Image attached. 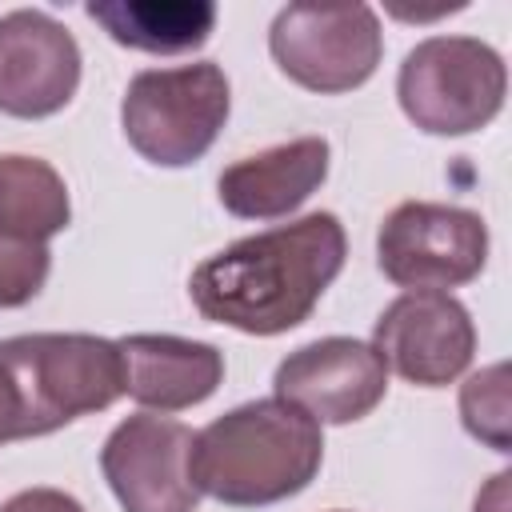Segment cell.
Returning a JSON list of instances; mask_svg holds the SVG:
<instances>
[{
    "mask_svg": "<svg viewBox=\"0 0 512 512\" xmlns=\"http://www.w3.org/2000/svg\"><path fill=\"white\" fill-rule=\"evenodd\" d=\"M348 236L336 212H308L292 224L244 236L196 264L188 296L212 324L244 336L300 328L340 276Z\"/></svg>",
    "mask_w": 512,
    "mask_h": 512,
    "instance_id": "cell-1",
    "label": "cell"
},
{
    "mask_svg": "<svg viewBox=\"0 0 512 512\" xmlns=\"http://www.w3.org/2000/svg\"><path fill=\"white\" fill-rule=\"evenodd\" d=\"M324 464L320 424L280 396L248 400L192 440V480L200 496L228 508H268L304 492Z\"/></svg>",
    "mask_w": 512,
    "mask_h": 512,
    "instance_id": "cell-2",
    "label": "cell"
},
{
    "mask_svg": "<svg viewBox=\"0 0 512 512\" xmlns=\"http://www.w3.org/2000/svg\"><path fill=\"white\" fill-rule=\"evenodd\" d=\"M124 396L116 340L92 332H28L0 340V444L48 436Z\"/></svg>",
    "mask_w": 512,
    "mask_h": 512,
    "instance_id": "cell-3",
    "label": "cell"
},
{
    "mask_svg": "<svg viewBox=\"0 0 512 512\" xmlns=\"http://www.w3.org/2000/svg\"><path fill=\"white\" fill-rule=\"evenodd\" d=\"M228 112L232 88L224 68L196 60L136 72L120 100V128L148 164L188 168L216 144Z\"/></svg>",
    "mask_w": 512,
    "mask_h": 512,
    "instance_id": "cell-4",
    "label": "cell"
},
{
    "mask_svg": "<svg viewBox=\"0 0 512 512\" xmlns=\"http://www.w3.org/2000/svg\"><path fill=\"white\" fill-rule=\"evenodd\" d=\"M504 96V56L476 36H428L404 56L396 76L404 116L428 136H468L492 124Z\"/></svg>",
    "mask_w": 512,
    "mask_h": 512,
    "instance_id": "cell-5",
    "label": "cell"
},
{
    "mask_svg": "<svg viewBox=\"0 0 512 512\" xmlns=\"http://www.w3.org/2000/svg\"><path fill=\"white\" fill-rule=\"evenodd\" d=\"M276 68L320 96H340L372 80L384 32L368 4H288L268 28Z\"/></svg>",
    "mask_w": 512,
    "mask_h": 512,
    "instance_id": "cell-6",
    "label": "cell"
},
{
    "mask_svg": "<svg viewBox=\"0 0 512 512\" xmlns=\"http://www.w3.org/2000/svg\"><path fill=\"white\" fill-rule=\"evenodd\" d=\"M376 264L408 292L460 288L488 264V224L460 204L404 200L376 232Z\"/></svg>",
    "mask_w": 512,
    "mask_h": 512,
    "instance_id": "cell-7",
    "label": "cell"
},
{
    "mask_svg": "<svg viewBox=\"0 0 512 512\" xmlns=\"http://www.w3.org/2000/svg\"><path fill=\"white\" fill-rule=\"evenodd\" d=\"M196 432L160 412L120 420L104 448L100 472L124 512H196L200 488L192 480Z\"/></svg>",
    "mask_w": 512,
    "mask_h": 512,
    "instance_id": "cell-8",
    "label": "cell"
},
{
    "mask_svg": "<svg viewBox=\"0 0 512 512\" xmlns=\"http://www.w3.org/2000/svg\"><path fill=\"white\" fill-rule=\"evenodd\" d=\"M368 344L400 380L444 388L468 372L476 356V324L452 292H404L376 316Z\"/></svg>",
    "mask_w": 512,
    "mask_h": 512,
    "instance_id": "cell-9",
    "label": "cell"
},
{
    "mask_svg": "<svg viewBox=\"0 0 512 512\" xmlns=\"http://www.w3.org/2000/svg\"><path fill=\"white\" fill-rule=\"evenodd\" d=\"M388 392V368L368 340L324 336L276 364L272 396L296 404L316 424L364 420Z\"/></svg>",
    "mask_w": 512,
    "mask_h": 512,
    "instance_id": "cell-10",
    "label": "cell"
},
{
    "mask_svg": "<svg viewBox=\"0 0 512 512\" xmlns=\"http://www.w3.org/2000/svg\"><path fill=\"white\" fill-rule=\"evenodd\" d=\"M80 88L76 36L36 8L0 16V112L44 120L68 108Z\"/></svg>",
    "mask_w": 512,
    "mask_h": 512,
    "instance_id": "cell-11",
    "label": "cell"
},
{
    "mask_svg": "<svg viewBox=\"0 0 512 512\" xmlns=\"http://www.w3.org/2000/svg\"><path fill=\"white\" fill-rule=\"evenodd\" d=\"M124 360V392L148 412H184L204 404L224 380V352L208 340L136 332L116 340Z\"/></svg>",
    "mask_w": 512,
    "mask_h": 512,
    "instance_id": "cell-12",
    "label": "cell"
},
{
    "mask_svg": "<svg viewBox=\"0 0 512 512\" xmlns=\"http://www.w3.org/2000/svg\"><path fill=\"white\" fill-rule=\"evenodd\" d=\"M332 148L324 136H296L228 164L216 180L220 204L240 220H280L328 180Z\"/></svg>",
    "mask_w": 512,
    "mask_h": 512,
    "instance_id": "cell-13",
    "label": "cell"
},
{
    "mask_svg": "<svg viewBox=\"0 0 512 512\" xmlns=\"http://www.w3.org/2000/svg\"><path fill=\"white\" fill-rule=\"evenodd\" d=\"M84 12L116 44L148 56L196 52L216 28L212 0H88Z\"/></svg>",
    "mask_w": 512,
    "mask_h": 512,
    "instance_id": "cell-14",
    "label": "cell"
},
{
    "mask_svg": "<svg viewBox=\"0 0 512 512\" xmlns=\"http://www.w3.org/2000/svg\"><path fill=\"white\" fill-rule=\"evenodd\" d=\"M72 220L64 176L40 156H0V232L48 244Z\"/></svg>",
    "mask_w": 512,
    "mask_h": 512,
    "instance_id": "cell-15",
    "label": "cell"
},
{
    "mask_svg": "<svg viewBox=\"0 0 512 512\" xmlns=\"http://www.w3.org/2000/svg\"><path fill=\"white\" fill-rule=\"evenodd\" d=\"M460 420L464 428L488 444L492 452H512V432H508V364H488L472 372L460 388Z\"/></svg>",
    "mask_w": 512,
    "mask_h": 512,
    "instance_id": "cell-16",
    "label": "cell"
},
{
    "mask_svg": "<svg viewBox=\"0 0 512 512\" xmlns=\"http://www.w3.org/2000/svg\"><path fill=\"white\" fill-rule=\"evenodd\" d=\"M52 272V252L48 244L4 236L0 232V308H24L28 300L40 296Z\"/></svg>",
    "mask_w": 512,
    "mask_h": 512,
    "instance_id": "cell-17",
    "label": "cell"
},
{
    "mask_svg": "<svg viewBox=\"0 0 512 512\" xmlns=\"http://www.w3.org/2000/svg\"><path fill=\"white\" fill-rule=\"evenodd\" d=\"M0 512H88L76 496L60 488H24L0 504Z\"/></svg>",
    "mask_w": 512,
    "mask_h": 512,
    "instance_id": "cell-18",
    "label": "cell"
},
{
    "mask_svg": "<svg viewBox=\"0 0 512 512\" xmlns=\"http://www.w3.org/2000/svg\"><path fill=\"white\" fill-rule=\"evenodd\" d=\"M508 472H496L492 480H488V488L476 496V508L472 512H508Z\"/></svg>",
    "mask_w": 512,
    "mask_h": 512,
    "instance_id": "cell-19",
    "label": "cell"
},
{
    "mask_svg": "<svg viewBox=\"0 0 512 512\" xmlns=\"http://www.w3.org/2000/svg\"><path fill=\"white\" fill-rule=\"evenodd\" d=\"M332 512H344V508H332Z\"/></svg>",
    "mask_w": 512,
    "mask_h": 512,
    "instance_id": "cell-20",
    "label": "cell"
}]
</instances>
